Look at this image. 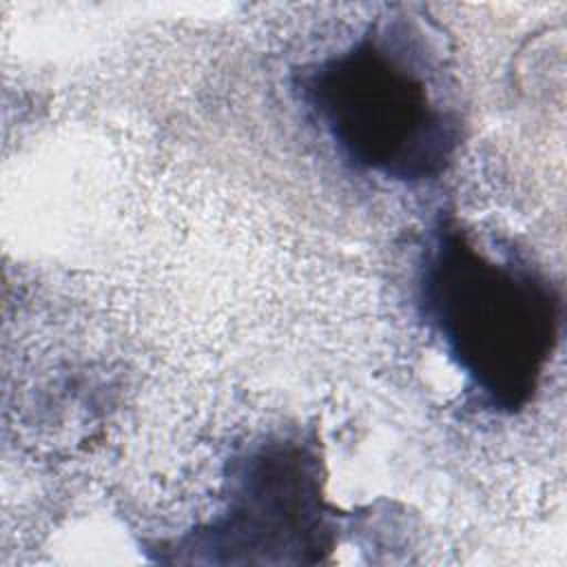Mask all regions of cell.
<instances>
[{"mask_svg": "<svg viewBox=\"0 0 567 567\" xmlns=\"http://www.w3.org/2000/svg\"><path fill=\"white\" fill-rule=\"evenodd\" d=\"M441 35L414 7L396 4L297 73L301 104L352 168L419 184L450 166L463 113Z\"/></svg>", "mask_w": 567, "mask_h": 567, "instance_id": "1", "label": "cell"}, {"mask_svg": "<svg viewBox=\"0 0 567 567\" xmlns=\"http://www.w3.org/2000/svg\"><path fill=\"white\" fill-rule=\"evenodd\" d=\"M416 308L478 403L520 412L538 392L563 330V295L532 261L487 248L456 217L430 230Z\"/></svg>", "mask_w": 567, "mask_h": 567, "instance_id": "2", "label": "cell"}, {"mask_svg": "<svg viewBox=\"0 0 567 567\" xmlns=\"http://www.w3.org/2000/svg\"><path fill=\"white\" fill-rule=\"evenodd\" d=\"M224 507L162 540L157 560L219 565H315L337 545V514L323 496L315 443L270 436L230 461Z\"/></svg>", "mask_w": 567, "mask_h": 567, "instance_id": "3", "label": "cell"}]
</instances>
